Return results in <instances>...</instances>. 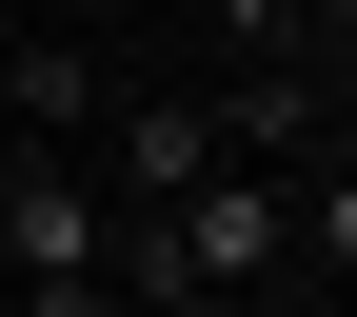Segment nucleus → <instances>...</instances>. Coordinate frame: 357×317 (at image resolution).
<instances>
[{"instance_id": "obj_2", "label": "nucleus", "mask_w": 357, "mask_h": 317, "mask_svg": "<svg viewBox=\"0 0 357 317\" xmlns=\"http://www.w3.org/2000/svg\"><path fill=\"white\" fill-rule=\"evenodd\" d=\"M199 119H218V159H298V139H318V79H298V40L238 79V100H199Z\"/></svg>"}, {"instance_id": "obj_3", "label": "nucleus", "mask_w": 357, "mask_h": 317, "mask_svg": "<svg viewBox=\"0 0 357 317\" xmlns=\"http://www.w3.org/2000/svg\"><path fill=\"white\" fill-rule=\"evenodd\" d=\"M178 178H218V119L199 100H139L119 119V199H178Z\"/></svg>"}, {"instance_id": "obj_5", "label": "nucleus", "mask_w": 357, "mask_h": 317, "mask_svg": "<svg viewBox=\"0 0 357 317\" xmlns=\"http://www.w3.org/2000/svg\"><path fill=\"white\" fill-rule=\"evenodd\" d=\"M199 20H218V40H238V60H278V40H298V20H318V0H199Z\"/></svg>"}, {"instance_id": "obj_1", "label": "nucleus", "mask_w": 357, "mask_h": 317, "mask_svg": "<svg viewBox=\"0 0 357 317\" xmlns=\"http://www.w3.org/2000/svg\"><path fill=\"white\" fill-rule=\"evenodd\" d=\"M100 238H119V199H100V178L0 139V278H20V317H100Z\"/></svg>"}, {"instance_id": "obj_4", "label": "nucleus", "mask_w": 357, "mask_h": 317, "mask_svg": "<svg viewBox=\"0 0 357 317\" xmlns=\"http://www.w3.org/2000/svg\"><path fill=\"white\" fill-rule=\"evenodd\" d=\"M0 119H100V60H79V40H20V60H0Z\"/></svg>"}]
</instances>
